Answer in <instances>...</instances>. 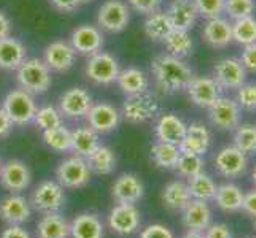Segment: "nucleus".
Returning <instances> with one entry per match:
<instances>
[{
  "label": "nucleus",
  "instance_id": "1",
  "mask_svg": "<svg viewBox=\"0 0 256 238\" xmlns=\"http://www.w3.org/2000/svg\"><path fill=\"white\" fill-rule=\"evenodd\" d=\"M152 73L156 86L166 94L184 91L192 79V72L183 59L170 54H161L153 59Z\"/></svg>",
  "mask_w": 256,
  "mask_h": 238
},
{
  "label": "nucleus",
  "instance_id": "2",
  "mask_svg": "<svg viewBox=\"0 0 256 238\" xmlns=\"http://www.w3.org/2000/svg\"><path fill=\"white\" fill-rule=\"evenodd\" d=\"M16 81L21 89L30 92L32 95L45 94L51 84L52 76L48 65L38 57H28L16 70Z\"/></svg>",
  "mask_w": 256,
  "mask_h": 238
},
{
  "label": "nucleus",
  "instance_id": "3",
  "mask_svg": "<svg viewBox=\"0 0 256 238\" xmlns=\"http://www.w3.org/2000/svg\"><path fill=\"white\" fill-rule=\"evenodd\" d=\"M121 67L118 59L110 52L99 51L90 56L84 65L86 78L97 86H112L116 83Z\"/></svg>",
  "mask_w": 256,
  "mask_h": 238
},
{
  "label": "nucleus",
  "instance_id": "4",
  "mask_svg": "<svg viewBox=\"0 0 256 238\" xmlns=\"http://www.w3.org/2000/svg\"><path fill=\"white\" fill-rule=\"evenodd\" d=\"M2 108L6 111V114L10 116L14 126L32 124L38 110L37 102H35V95L21 89V87L13 89L6 94Z\"/></svg>",
  "mask_w": 256,
  "mask_h": 238
},
{
  "label": "nucleus",
  "instance_id": "5",
  "mask_svg": "<svg viewBox=\"0 0 256 238\" xmlns=\"http://www.w3.org/2000/svg\"><path fill=\"white\" fill-rule=\"evenodd\" d=\"M130 22V8L122 0H107L97 11V27L108 33H120Z\"/></svg>",
  "mask_w": 256,
  "mask_h": 238
},
{
  "label": "nucleus",
  "instance_id": "6",
  "mask_svg": "<svg viewBox=\"0 0 256 238\" xmlns=\"http://www.w3.org/2000/svg\"><path fill=\"white\" fill-rule=\"evenodd\" d=\"M158 113H160V105H158L154 97L148 92L128 95L121 108V116L129 124H145V122L154 119Z\"/></svg>",
  "mask_w": 256,
  "mask_h": 238
},
{
  "label": "nucleus",
  "instance_id": "7",
  "mask_svg": "<svg viewBox=\"0 0 256 238\" xmlns=\"http://www.w3.org/2000/svg\"><path fill=\"white\" fill-rule=\"evenodd\" d=\"M56 176H58V183L62 188L78 189L86 186L91 181L92 172L90 170V165H88L86 159L75 154L59 164Z\"/></svg>",
  "mask_w": 256,
  "mask_h": 238
},
{
  "label": "nucleus",
  "instance_id": "8",
  "mask_svg": "<svg viewBox=\"0 0 256 238\" xmlns=\"http://www.w3.org/2000/svg\"><path fill=\"white\" fill-rule=\"evenodd\" d=\"M92 103V95L90 91H86L84 87H70L59 97L58 108L64 118L82 119L86 118Z\"/></svg>",
  "mask_w": 256,
  "mask_h": 238
},
{
  "label": "nucleus",
  "instance_id": "9",
  "mask_svg": "<svg viewBox=\"0 0 256 238\" xmlns=\"http://www.w3.org/2000/svg\"><path fill=\"white\" fill-rule=\"evenodd\" d=\"M208 118L212 124L222 130H236L240 126L242 108L234 99L220 97V99L208 108Z\"/></svg>",
  "mask_w": 256,
  "mask_h": 238
},
{
  "label": "nucleus",
  "instance_id": "10",
  "mask_svg": "<svg viewBox=\"0 0 256 238\" xmlns=\"http://www.w3.org/2000/svg\"><path fill=\"white\" fill-rule=\"evenodd\" d=\"M66 202L64 188L58 181L46 180L42 181L32 194V205L43 213L59 211Z\"/></svg>",
  "mask_w": 256,
  "mask_h": 238
},
{
  "label": "nucleus",
  "instance_id": "11",
  "mask_svg": "<svg viewBox=\"0 0 256 238\" xmlns=\"http://www.w3.org/2000/svg\"><path fill=\"white\" fill-rule=\"evenodd\" d=\"M104 41V33L97 25L83 24L72 30L68 43L76 51V54L90 57L96 54V52L102 51Z\"/></svg>",
  "mask_w": 256,
  "mask_h": 238
},
{
  "label": "nucleus",
  "instance_id": "12",
  "mask_svg": "<svg viewBox=\"0 0 256 238\" xmlns=\"http://www.w3.org/2000/svg\"><path fill=\"white\" fill-rule=\"evenodd\" d=\"M214 79L223 91L239 89L244 83H246V70L242 65L240 59L226 57L215 65Z\"/></svg>",
  "mask_w": 256,
  "mask_h": 238
},
{
  "label": "nucleus",
  "instance_id": "13",
  "mask_svg": "<svg viewBox=\"0 0 256 238\" xmlns=\"http://www.w3.org/2000/svg\"><path fill=\"white\" fill-rule=\"evenodd\" d=\"M75 60L76 51L72 48L68 41L64 40H56L50 43L45 51H43V62L48 65L51 72L56 73L68 72L75 65Z\"/></svg>",
  "mask_w": 256,
  "mask_h": 238
},
{
  "label": "nucleus",
  "instance_id": "14",
  "mask_svg": "<svg viewBox=\"0 0 256 238\" xmlns=\"http://www.w3.org/2000/svg\"><path fill=\"white\" fill-rule=\"evenodd\" d=\"M88 126L94 129L97 134H108L114 130L121 122V111L112 103L99 102L92 103L91 110L86 114Z\"/></svg>",
  "mask_w": 256,
  "mask_h": 238
},
{
  "label": "nucleus",
  "instance_id": "15",
  "mask_svg": "<svg viewBox=\"0 0 256 238\" xmlns=\"http://www.w3.org/2000/svg\"><path fill=\"white\" fill-rule=\"evenodd\" d=\"M215 169L226 178H237L248 169V156H245L234 145L224 146L223 149H220L215 157Z\"/></svg>",
  "mask_w": 256,
  "mask_h": 238
},
{
  "label": "nucleus",
  "instance_id": "16",
  "mask_svg": "<svg viewBox=\"0 0 256 238\" xmlns=\"http://www.w3.org/2000/svg\"><path fill=\"white\" fill-rule=\"evenodd\" d=\"M188 95L194 105L200 108H210L220 97H222V87L214 78L210 76H192L188 87Z\"/></svg>",
  "mask_w": 256,
  "mask_h": 238
},
{
  "label": "nucleus",
  "instance_id": "17",
  "mask_svg": "<svg viewBox=\"0 0 256 238\" xmlns=\"http://www.w3.org/2000/svg\"><path fill=\"white\" fill-rule=\"evenodd\" d=\"M30 170L20 159H10L0 167V183L12 192L26 191L30 184Z\"/></svg>",
  "mask_w": 256,
  "mask_h": 238
},
{
  "label": "nucleus",
  "instance_id": "18",
  "mask_svg": "<svg viewBox=\"0 0 256 238\" xmlns=\"http://www.w3.org/2000/svg\"><path fill=\"white\" fill-rule=\"evenodd\" d=\"M108 224L113 232L120 235H130L140 226V211L132 204H118L110 211Z\"/></svg>",
  "mask_w": 256,
  "mask_h": 238
},
{
  "label": "nucleus",
  "instance_id": "19",
  "mask_svg": "<svg viewBox=\"0 0 256 238\" xmlns=\"http://www.w3.org/2000/svg\"><path fill=\"white\" fill-rule=\"evenodd\" d=\"M145 194V188L142 180L134 173H122L112 186V196L118 204H132L136 205L142 200Z\"/></svg>",
  "mask_w": 256,
  "mask_h": 238
},
{
  "label": "nucleus",
  "instance_id": "20",
  "mask_svg": "<svg viewBox=\"0 0 256 238\" xmlns=\"http://www.w3.org/2000/svg\"><path fill=\"white\" fill-rule=\"evenodd\" d=\"M186 129L188 124L182 118H178L174 113H164L156 121L154 134L158 142L180 145L184 134H186Z\"/></svg>",
  "mask_w": 256,
  "mask_h": 238
},
{
  "label": "nucleus",
  "instance_id": "21",
  "mask_svg": "<svg viewBox=\"0 0 256 238\" xmlns=\"http://www.w3.org/2000/svg\"><path fill=\"white\" fill-rule=\"evenodd\" d=\"M207 45L215 49L228 48L232 40V22H229L224 17H215V19H207L204 30H202Z\"/></svg>",
  "mask_w": 256,
  "mask_h": 238
},
{
  "label": "nucleus",
  "instance_id": "22",
  "mask_svg": "<svg viewBox=\"0 0 256 238\" xmlns=\"http://www.w3.org/2000/svg\"><path fill=\"white\" fill-rule=\"evenodd\" d=\"M174 29L190 32L199 19L198 8L194 5V0H174L167 8Z\"/></svg>",
  "mask_w": 256,
  "mask_h": 238
},
{
  "label": "nucleus",
  "instance_id": "23",
  "mask_svg": "<svg viewBox=\"0 0 256 238\" xmlns=\"http://www.w3.org/2000/svg\"><path fill=\"white\" fill-rule=\"evenodd\" d=\"M212 143V135L208 129L200 124V122H192L191 126H188L186 134H184L180 146L182 153H190V154H199L204 156Z\"/></svg>",
  "mask_w": 256,
  "mask_h": 238
},
{
  "label": "nucleus",
  "instance_id": "24",
  "mask_svg": "<svg viewBox=\"0 0 256 238\" xmlns=\"http://www.w3.org/2000/svg\"><path fill=\"white\" fill-rule=\"evenodd\" d=\"M28 59V48L14 37H8L0 40V70L13 72L21 67V64Z\"/></svg>",
  "mask_w": 256,
  "mask_h": 238
},
{
  "label": "nucleus",
  "instance_id": "25",
  "mask_svg": "<svg viewBox=\"0 0 256 238\" xmlns=\"http://www.w3.org/2000/svg\"><path fill=\"white\" fill-rule=\"evenodd\" d=\"M116 84L122 94L126 95H137V94H145L150 89V78L148 75L137 67H128L121 70Z\"/></svg>",
  "mask_w": 256,
  "mask_h": 238
},
{
  "label": "nucleus",
  "instance_id": "26",
  "mask_svg": "<svg viewBox=\"0 0 256 238\" xmlns=\"http://www.w3.org/2000/svg\"><path fill=\"white\" fill-rule=\"evenodd\" d=\"M0 218L8 224H22L30 218V205L22 196H8L0 204Z\"/></svg>",
  "mask_w": 256,
  "mask_h": 238
},
{
  "label": "nucleus",
  "instance_id": "27",
  "mask_svg": "<svg viewBox=\"0 0 256 238\" xmlns=\"http://www.w3.org/2000/svg\"><path fill=\"white\" fill-rule=\"evenodd\" d=\"M212 223V210L207 202L192 199L190 205L183 210V224L188 231L204 232Z\"/></svg>",
  "mask_w": 256,
  "mask_h": 238
},
{
  "label": "nucleus",
  "instance_id": "28",
  "mask_svg": "<svg viewBox=\"0 0 256 238\" xmlns=\"http://www.w3.org/2000/svg\"><path fill=\"white\" fill-rule=\"evenodd\" d=\"M70 235L74 238H104V224L97 215L82 213L70 224Z\"/></svg>",
  "mask_w": 256,
  "mask_h": 238
},
{
  "label": "nucleus",
  "instance_id": "29",
  "mask_svg": "<svg viewBox=\"0 0 256 238\" xmlns=\"http://www.w3.org/2000/svg\"><path fill=\"white\" fill-rule=\"evenodd\" d=\"M37 234L38 238H68L70 223L58 211L46 213L37 224Z\"/></svg>",
  "mask_w": 256,
  "mask_h": 238
},
{
  "label": "nucleus",
  "instance_id": "30",
  "mask_svg": "<svg viewBox=\"0 0 256 238\" xmlns=\"http://www.w3.org/2000/svg\"><path fill=\"white\" fill-rule=\"evenodd\" d=\"M100 146L99 134L90 126H83L72 130V151L76 156L90 157Z\"/></svg>",
  "mask_w": 256,
  "mask_h": 238
},
{
  "label": "nucleus",
  "instance_id": "31",
  "mask_svg": "<svg viewBox=\"0 0 256 238\" xmlns=\"http://www.w3.org/2000/svg\"><path fill=\"white\" fill-rule=\"evenodd\" d=\"M144 30L145 35L153 41H164L169 33L174 30V25L167 11L162 10H158L152 14L146 16L145 24H144Z\"/></svg>",
  "mask_w": 256,
  "mask_h": 238
},
{
  "label": "nucleus",
  "instance_id": "32",
  "mask_svg": "<svg viewBox=\"0 0 256 238\" xmlns=\"http://www.w3.org/2000/svg\"><path fill=\"white\" fill-rule=\"evenodd\" d=\"M192 200L188 184L183 181H172L162 191L164 205L172 211H183Z\"/></svg>",
  "mask_w": 256,
  "mask_h": 238
},
{
  "label": "nucleus",
  "instance_id": "33",
  "mask_svg": "<svg viewBox=\"0 0 256 238\" xmlns=\"http://www.w3.org/2000/svg\"><path fill=\"white\" fill-rule=\"evenodd\" d=\"M216 205L226 213L240 211L244 205V191L232 183H226L216 188L215 199Z\"/></svg>",
  "mask_w": 256,
  "mask_h": 238
},
{
  "label": "nucleus",
  "instance_id": "34",
  "mask_svg": "<svg viewBox=\"0 0 256 238\" xmlns=\"http://www.w3.org/2000/svg\"><path fill=\"white\" fill-rule=\"evenodd\" d=\"M164 45L167 49V54H170L174 57L184 59L192 54L194 49V41L191 38L190 32L186 30H176L174 29L169 37L164 40Z\"/></svg>",
  "mask_w": 256,
  "mask_h": 238
},
{
  "label": "nucleus",
  "instance_id": "35",
  "mask_svg": "<svg viewBox=\"0 0 256 238\" xmlns=\"http://www.w3.org/2000/svg\"><path fill=\"white\" fill-rule=\"evenodd\" d=\"M86 162L90 165V170L97 175H110L116 169V156L113 149L104 145L97 148L90 157H86Z\"/></svg>",
  "mask_w": 256,
  "mask_h": 238
},
{
  "label": "nucleus",
  "instance_id": "36",
  "mask_svg": "<svg viewBox=\"0 0 256 238\" xmlns=\"http://www.w3.org/2000/svg\"><path fill=\"white\" fill-rule=\"evenodd\" d=\"M180 154H182L180 146L172 145V143L158 142L152 148V157L154 164L160 167V169H166V170L175 169V165L180 159Z\"/></svg>",
  "mask_w": 256,
  "mask_h": 238
},
{
  "label": "nucleus",
  "instance_id": "37",
  "mask_svg": "<svg viewBox=\"0 0 256 238\" xmlns=\"http://www.w3.org/2000/svg\"><path fill=\"white\" fill-rule=\"evenodd\" d=\"M188 189L191 192V197L196 200H214L215 194H216V183L214 181L212 176H208L207 173H199L192 178H188Z\"/></svg>",
  "mask_w": 256,
  "mask_h": 238
},
{
  "label": "nucleus",
  "instance_id": "38",
  "mask_svg": "<svg viewBox=\"0 0 256 238\" xmlns=\"http://www.w3.org/2000/svg\"><path fill=\"white\" fill-rule=\"evenodd\" d=\"M45 143L56 153L72 151V130H68L64 124L43 132Z\"/></svg>",
  "mask_w": 256,
  "mask_h": 238
},
{
  "label": "nucleus",
  "instance_id": "39",
  "mask_svg": "<svg viewBox=\"0 0 256 238\" xmlns=\"http://www.w3.org/2000/svg\"><path fill=\"white\" fill-rule=\"evenodd\" d=\"M232 40L239 45H253L256 43V17L248 16L232 22Z\"/></svg>",
  "mask_w": 256,
  "mask_h": 238
},
{
  "label": "nucleus",
  "instance_id": "40",
  "mask_svg": "<svg viewBox=\"0 0 256 238\" xmlns=\"http://www.w3.org/2000/svg\"><path fill=\"white\" fill-rule=\"evenodd\" d=\"M234 146L239 148L245 156L256 154V126L244 124L234 132Z\"/></svg>",
  "mask_w": 256,
  "mask_h": 238
},
{
  "label": "nucleus",
  "instance_id": "41",
  "mask_svg": "<svg viewBox=\"0 0 256 238\" xmlns=\"http://www.w3.org/2000/svg\"><path fill=\"white\" fill-rule=\"evenodd\" d=\"M204 165H206L204 156L182 153L178 162L175 165V170L182 176H184V178H192V176L204 172Z\"/></svg>",
  "mask_w": 256,
  "mask_h": 238
},
{
  "label": "nucleus",
  "instance_id": "42",
  "mask_svg": "<svg viewBox=\"0 0 256 238\" xmlns=\"http://www.w3.org/2000/svg\"><path fill=\"white\" fill-rule=\"evenodd\" d=\"M62 119H64V116L60 114L58 107L45 105V107L37 110V114H35V118H34V124L45 132V130L62 126Z\"/></svg>",
  "mask_w": 256,
  "mask_h": 238
},
{
  "label": "nucleus",
  "instance_id": "43",
  "mask_svg": "<svg viewBox=\"0 0 256 238\" xmlns=\"http://www.w3.org/2000/svg\"><path fill=\"white\" fill-rule=\"evenodd\" d=\"M256 10L254 0H224V13L234 21L253 16Z\"/></svg>",
  "mask_w": 256,
  "mask_h": 238
},
{
  "label": "nucleus",
  "instance_id": "44",
  "mask_svg": "<svg viewBox=\"0 0 256 238\" xmlns=\"http://www.w3.org/2000/svg\"><path fill=\"white\" fill-rule=\"evenodd\" d=\"M199 16L206 19L222 17L224 13V0H194Z\"/></svg>",
  "mask_w": 256,
  "mask_h": 238
},
{
  "label": "nucleus",
  "instance_id": "45",
  "mask_svg": "<svg viewBox=\"0 0 256 238\" xmlns=\"http://www.w3.org/2000/svg\"><path fill=\"white\" fill-rule=\"evenodd\" d=\"M236 102L245 111H256V83H244L237 89Z\"/></svg>",
  "mask_w": 256,
  "mask_h": 238
},
{
  "label": "nucleus",
  "instance_id": "46",
  "mask_svg": "<svg viewBox=\"0 0 256 238\" xmlns=\"http://www.w3.org/2000/svg\"><path fill=\"white\" fill-rule=\"evenodd\" d=\"M130 10H134L138 14H152L158 11L162 5V0H128Z\"/></svg>",
  "mask_w": 256,
  "mask_h": 238
},
{
  "label": "nucleus",
  "instance_id": "47",
  "mask_svg": "<svg viewBox=\"0 0 256 238\" xmlns=\"http://www.w3.org/2000/svg\"><path fill=\"white\" fill-rule=\"evenodd\" d=\"M140 238H175V235L172 234V231L167 226L150 224L142 231Z\"/></svg>",
  "mask_w": 256,
  "mask_h": 238
},
{
  "label": "nucleus",
  "instance_id": "48",
  "mask_svg": "<svg viewBox=\"0 0 256 238\" xmlns=\"http://www.w3.org/2000/svg\"><path fill=\"white\" fill-rule=\"evenodd\" d=\"M90 2L92 0H51V5L60 13H74Z\"/></svg>",
  "mask_w": 256,
  "mask_h": 238
},
{
  "label": "nucleus",
  "instance_id": "49",
  "mask_svg": "<svg viewBox=\"0 0 256 238\" xmlns=\"http://www.w3.org/2000/svg\"><path fill=\"white\" fill-rule=\"evenodd\" d=\"M240 62L245 67L246 72L256 73V43L245 46V49L242 51V56H240Z\"/></svg>",
  "mask_w": 256,
  "mask_h": 238
},
{
  "label": "nucleus",
  "instance_id": "50",
  "mask_svg": "<svg viewBox=\"0 0 256 238\" xmlns=\"http://www.w3.org/2000/svg\"><path fill=\"white\" fill-rule=\"evenodd\" d=\"M206 238H232V234L226 224H210L206 229Z\"/></svg>",
  "mask_w": 256,
  "mask_h": 238
},
{
  "label": "nucleus",
  "instance_id": "51",
  "mask_svg": "<svg viewBox=\"0 0 256 238\" xmlns=\"http://www.w3.org/2000/svg\"><path fill=\"white\" fill-rule=\"evenodd\" d=\"M0 238H32L30 234L20 224H10L0 235Z\"/></svg>",
  "mask_w": 256,
  "mask_h": 238
},
{
  "label": "nucleus",
  "instance_id": "52",
  "mask_svg": "<svg viewBox=\"0 0 256 238\" xmlns=\"http://www.w3.org/2000/svg\"><path fill=\"white\" fill-rule=\"evenodd\" d=\"M13 126H14L13 121L6 114V111L4 108H0V138H5L10 135L13 130Z\"/></svg>",
  "mask_w": 256,
  "mask_h": 238
},
{
  "label": "nucleus",
  "instance_id": "53",
  "mask_svg": "<svg viewBox=\"0 0 256 238\" xmlns=\"http://www.w3.org/2000/svg\"><path fill=\"white\" fill-rule=\"evenodd\" d=\"M242 210L245 213H248L252 216H256V189L244 194V205Z\"/></svg>",
  "mask_w": 256,
  "mask_h": 238
},
{
  "label": "nucleus",
  "instance_id": "54",
  "mask_svg": "<svg viewBox=\"0 0 256 238\" xmlns=\"http://www.w3.org/2000/svg\"><path fill=\"white\" fill-rule=\"evenodd\" d=\"M13 32V22L10 17L6 16V13L0 11V40L12 37Z\"/></svg>",
  "mask_w": 256,
  "mask_h": 238
},
{
  "label": "nucleus",
  "instance_id": "55",
  "mask_svg": "<svg viewBox=\"0 0 256 238\" xmlns=\"http://www.w3.org/2000/svg\"><path fill=\"white\" fill-rule=\"evenodd\" d=\"M182 238H206V234L199 231H188Z\"/></svg>",
  "mask_w": 256,
  "mask_h": 238
},
{
  "label": "nucleus",
  "instance_id": "56",
  "mask_svg": "<svg viewBox=\"0 0 256 238\" xmlns=\"http://www.w3.org/2000/svg\"><path fill=\"white\" fill-rule=\"evenodd\" d=\"M253 183H254V186H256V167H254V170H253Z\"/></svg>",
  "mask_w": 256,
  "mask_h": 238
},
{
  "label": "nucleus",
  "instance_id": "57",
  "mask_svg": "<svg viewBox=\"0 0 256 238\" xmlns=\"http://www.w3.org/2000/svg\"><path fill=\"white\" fill-rule=\"evenodd\" d=\"M254 227H256V216H254Z\"/></svg>",
  "mask_w": 256,
  "mask_h": 238
},
{
  "label": "nucleus",
  "instance_id": "58",
  "mask_svg": "<svg viewBox=\"0 0 256 238\" xmlns=\"http://www.w3.org/2000/svg\"><path fill=\"white\" fill-rule=\"evenodd\" d=\"M246 238H256V237H246Z\"/></svg>",
  "mask_w": 256,
  "mask_h": 238
},
{
  "label": "nucleus",
  "instance_id": "59",
  "mask_svg": "<svg viewBox=\"0 0 256 238\" xmlns=\"http://www.w3.org/2000/svg\"><path fill=\"white\" fill-rule=\"evenodd\" d=\"M0 167H2V161H0Z\"/></svg>",
  "mask_w": 256,
  "mask_h": 238
}]
</instances>
